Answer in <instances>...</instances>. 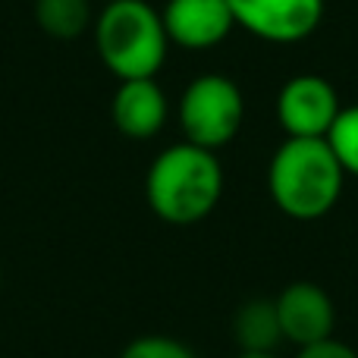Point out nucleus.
Returning a JSON list of instances; mask_svg holds the SVG:
<instances>
[{"mask_svg": "<svg viewBox=\"0 0 358 358\" xmlns=\"http://www.w3.org/2000/svg\"><path fill=\"white\" fill-rule=\"evenodd\" d=\"M340 110L336 88L317 73L292 76L277 94V120L286 138H327Z\"/></svg>", "mask_w": 358, "mask_h": 358, "instance_id": "obj_5", "label": "nucleus"}, {"mask_svg": "<svg viewBox=\"0 0 358 358\" xmlns=\"http://www.w3.org/2000/svg\"><path fill=\"white\" fill-rule=\"evenodd\" d=\"M94 48L104 66L126 79H155L167 60L164 16L145 0H113L94 16Z\"/></svg>", "mask_w": 358, "mask_h": 358, "instance_id": "obj_3", "label": "nucleus"}, {"mask_svg": "<svg viewBox=\"0 0 358 358\" xmlns=\"http://www.w3.org/2000/svg\"><path fill=\"white\" fill-rule=\"evenodd\" d=\"M113 126L129 138H155L170 117V104L157 79H126L113 94Z\"/></svg>", "mask_w": 358, "mask_h": 358, "instance_id": "obj_9", "label": "nucleus"}, {"mask_svg": "<svg viewBox=\"0 0 358 358\" xmlns=\"http://www.w3.org/2000/svg\"><path fill=\"white\" fill-rule=\"evenodd\" d=\"M233 334H236L239 352L277 355V346L286 343L273 299H252V302L242 305L233 317Z\"/></svg>", "mask_w": 358, "mask_h": 358, "instance_id": "obj_10", "label": "nucleus"}, {"mask_svg": "<svg viewBox=\"0 0 358 358\" xmlns=\"http://www.w3.org/2000/svg\"><path fill=\"white\" fill-rule=\"evenodd\" d=\"M233 22L271 44H296L324 19V0H227Z\"/></svg>", "mask_w": 358, "mask_h": 358, "instance_id": "obj_6", "label": "nucleus"}, {"mask_svg": "<svg viewBox=\"0 0 358 358\" xmlns=\"http://www.w3.org/2000/svg\"><path fill=\"white\" fill-rule=\"evenodd\" d=\"M35 22L57 41H73L94 25L92 0H35Z\"/></svg>", "mask_w": 358, "mask_h": 358, "instance_id": "obj_11", "label": "nucleus"}, {"mask_svg": "<svg viewBox=\"0 0 358 358\" xmlns=\"http://www.w3.org/2000/svg\"><path fill=\"white\" fill-rule=\"evenodd\" d=\"M273 305H277L283 340L292 343V346L305 349L334 336L336 305L324 286L308 283V280H296L273 299Z\"/></svg>", "mask_w": 358, "mask_h": 358, "instance_id": "obj_7", "label": "nucleus"}, {"mask_svg": "<svg viewBox=\"0 0 358 358\" xmlns=\"http://www.w3.org/2000/svg\"><path fill=\"white\" fill-rule=\"evenodd\" d=\"M236 358H277V355H264V352H239Z\"/></svg>", "mask_w": 358, "mask_h": 358, "instance_id": "obj_15", "label": "nucleus"}, {"mask_svg": "<svg viewBox=\"0 0 358 358\" xmlns=\"http://www.w3.org/2000/svg\"><path fill=\"white\" fill-rule=\"evenodd\" d=\"M98 3H113V0H98Z\"/></svg>", "mask_w": 358, "mask_h": 358, "instance_id": "obj_16", "label": "nucleus"}, {"mask_svg": "<svg viewBox=\"0 0 358 358\" xmlns=\"http://www.w3.org/2000/svg\"><path fill=\"white\" fill-rule=\"evenodd\" d=\"M327 145L336 155L343 173L358 176V104L355 107H343L336 123L327 132Z\"/></svg>", "mask_w": 358, "mask_h": 358, "instance_id": "obj_12", "label": "nucleus"}, {"mask_svg": "<svg viewBox=\"0 0 358 358\" xmlns=\"http://www.w3.org/2000/svg\"><path fill=\"white\" fill-rule=\"evenodd\" d=\"M223 195V167L214 151L179 142L155 157L145 176L148 208L173 227H192L217 208Z\"/></svg>", "mask_w": 358, "mask_h": 358, "instance_id": "obj_2", "label": "nucleus"}, {"mask_svg": "<svg viewBox=\"0 0 358 358\" xmlns=\"http://www.w3.org/2000/svg\"><path fill=\"white\" fill-rule=\"evenodd\" d=\"M120 358H198L185 343L173 340L164 334H151V336H138L129 346L120 352Z\"/></svg>", "mask_w": 358, "mask_h": 358, "instance_id": "obj_13", "label": "nucleus"}, {"mask_svg": "<svg viewBox=\"0 0 358 358\" xmlns=\"http://www.w3.org/2000/svg\"><path fill=\"white\" fill-rule=\"evenodd\" d=\"M242 120H245V101L239 85L227 76H198L195 82H189L179 101V123L185 142L214 155L239 136Z\"/></svg>", "mask_w": 358, "mask_h": 358, "instance_id": "obj_4", "label": "nucleus"}, {"mask_svg": "<svg viewBox=\"0 0 358 358\" xmlns=\"http://www.w3.org/2000/svg\"><path fill=\"white\" fill-rule=\"evenodd\" d=\"M296 358H358V352L352 346H346V343H340V340H324V343H315V346H305V349H299V355Z\"/></svg>", "mask_w": 358, "mask_h": 358, "instance_id": "obj_14", "label": "nucleus"}, {"mask_svg": "<svg viewBox=\"0 0 358 358\" xmlns=\"http://www.w3.org/2000/svg\"><path fill=\"white\" fill-rule=\"evenodd\" d=\"M161 16L170 44L185 50H210L236 29L227 0H167Z\"/></svg>", "mask_w": 358, "mask_h": 358, "instance_id": "obj_8", "label": "nucleus"}, {"mask_svg": "<svg viewBox=\"0 0 358 358\" xmlns=\"http://www.w3.org/2000/svg\"><path fill=\"white\" fill-rule=\"evenodd\" d=\"M343 173L327 138H286L267 167L271 201L292 220H321L343 195Z\"/></svg>", "mask_w": 358, "mask_h": 358, "instance_id": "obj_1", "label": "nucleus"}]
</instances>
